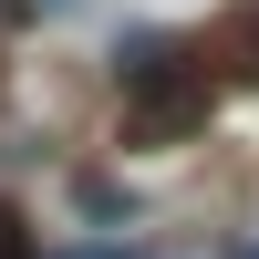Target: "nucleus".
Segmentation results:
<instances>
[{
    "mask_svg": "<svg viewBox=\"0 0 259 259\" xmlns=\"http://www.w3.org/2000/svg\"><path fill=\"white\" fill-rule=\"evenodd\" d=\"M0 259H21V218H11V207H0Z\"/></svg>",
    "mask_w": 259,
    "mask_h": 259,
    "instance_id": "obj_1",
    "label": "nucleus"
},
{
    "mask_svg": "<svg viewBox=\"0 0 259 259\" xmlns=\"http://www.w3.org/2000/svg\"><path fill=\"white\" fill-rule=\"evenodd\" d=\"M249 259H259V249H249Z\"/></svg>",
    "mask_w": 259,
    "mask_h": 259,
    "instance_id": "obj_2",
    "label": "nucleus"
},
{
    "mask_svg": "<svg viewBox=\"0 0 259 259\" xmlns=\"http://www.w3.org/2000/svg\"><path fill=\"white\" fill-rule=\"evenodd\" d=\"M249 41H259V31H249Z\"/></svg>",
    "mask_w": 259,
    "mask_h": 259,
    "instance_id": "obj_3",
    "label": "nucleus"
}]
</instances>
